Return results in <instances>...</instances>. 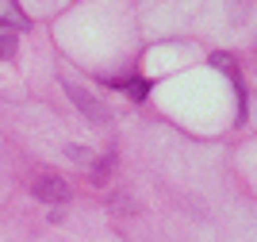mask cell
Listing matches in <instances>:
<instances>
[{
    "label": "cell",
    "instance_id": "cell-3",
    "mask_svg": "<svg viewBox=\"0 0 257 242\" xmlns=\"http://www.w3.org/2000/svg\"><path fill=\"white\" fill-rule=\"evenodd\" d=\"M211 65L215 69H223L234 85V96H238V123H246V89H242V73H238V65L230 54H211Z\"/></svg>",
    "mask_w": 257,
    "mask_h": 242
},
{
    "label": "cell",
    "instance_id": "cell-2",
    "mask_svg": "<svg viewBox=\"0 0 257 242\" xmlns=\"http://www.w3.org/2000/svg\"><path fill=\"white\" fill-rule=\"evenodd\" d=\"M31 196L35 200H43V204H65L69 200V185H65L62 177H39V181H31Z\"/></svg>",
    "mask_w": 257,
    "mask_h": 242
},
{
    "label": "cell",
    "instance_id": "cell-1",
    "mask_svg": "<svg viewBox=\"0 0 257 242\" xmlns=\"http://www.w3.org/2000/svg\"><path fill=\"white\" fill-rule=\"evenodd\" d=\"M65 93H69V100L81 108V116H85V119H92V123H107V119H111L107 104L100 100V96H92L88 89H81V85H73V81H65Z\"/></svg>",
    "mask_w": 257,
    "mask_h": 242
},
{
    "label": "cell",
    "instance_id": "cell-4",
    "mask_svg": "<svg viewBox=\"0 0 257 242\" xmlns=\"http://www.w3.org/2000/svg\"><path fill=\"white\" fill-rule=\"evenodd\" d=\"M0 27H12V31L31 27V16L20 8V0H0Z\"/></svg>",
    "mask_w": 257,
    "mask_h": 242
},
{
    "label": "cell",
    "instance_id": "cell-5",
    "mask_svg": "<svg viewBox=\"0 0 257 242\" xmlns=\"http://www.w3.org/2000/svg\"><path fill=\"white\" fill-rule=\"evenodd\" d=\"M111 169H115V150H107L100 162H92V181H96V185H104V181L111 177Z\"/></svg>",
    "mask_w": 257,
    "mask_h": 242
},
{
    "label": "cell",
    "instance_id": "cell-7",
    "mask_svg": "<svg viewBox=\"0 0 257 242\" xmlns=\"http://www.w3.org/2000/svg\"><path fill=\"white\" fill-rule=\"evenodd\" d=\"M16 35H0V58H16Z\"/></svg>",
    "mask_w": 257,
    "mask_h": 242
},
{
    "label": "cell",
    "instance_id": "cell-8",
    "mask_svg": "<svg viewBox=\"0 0 257 242\" xmlns=\"http://www.w3.org/2000/svg\"><path fill=\"white\" fill-rule=\"evenodd\" d=\"M69 158H73V162H88V166H92V158H88L85 146H69Z\"/></svg>",
    "mask_w": 257,
    "mask_h": 242
},
{
    "label": "cell",
    "instance_id": "cell-6",
    "mask_svg": "<svg viewBox=\"0 0 257 242\" xmlns=\"http://www.w3.org/2000/svg\"><path fill=\"white\" fill-rule=\"evenodd\" d=\"M123 89H127V96H131V100H146V89H150V85H146V81H139V77H131V81L123 85Z\"/></svg>",
    "mask_w": 257,
    "mask_h": 242
}]
</instances>
